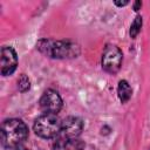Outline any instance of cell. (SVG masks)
Segmentation results:
<instances>
[{
	"instance_id": "1",
	"label": "cell",
	"mask_w": 150,
	"mask_h": 150,
	"mask_svg": "<svg viewBox=\"0 0 150 150\" xmlns=\"http://www.w3.org/2000/svg\"><path fill=\"white\" fill-rule=\"evenodd\" d=\"M36 49L50 59H74L80 55L79 45L69 40L41 39L36 43Z\"/></svg>"
},
{
	"instance_id": "2",
	"label": "cell",
	"mask_w": 150,
	"mask_h": 150,
	"mask_svg": "<svg viewBox=\"0 0 150 150\" xmlns=\"http://www.w3.org/2000/svg\"><path fill=\"white\" fill-rule=\"evenodd\" d=\"M28 137V128L22 120L9 118L1 125V144L5 149H15L20 146Z\"/></svg>"
},
{
	"instance_id": "3",
	"label": "cell",
	"mask_w": 150,
	"mask_h": 150,
	"mask_svg": "<svg viewBox=\"0 0 150 150\" xmlns=\"http://www.w3.org/2000/svg\"><path fill=\"white\" fill-rule=\"evenodd\" d=\"M61 123L62 121L57 117L56 114H42L35 120L33 129L39 137L50 139L60 136Z\"/></svg>"
},
{
	"instance_id": "4",
	"label": "cell",
	"mask_w": 150,
	"mask_h": 150,
	"mask_svg": "<svg viewBox=\"0 0 150 150\" xmlns=\"http://www.w3.org/2000/svg\"><path fill=\"white\" fill-rule=\"evenodd\" d=\"M122 59H123L122 50L117 46L107 45L103 50L102 60H101L103 70L109 74H116L121 69Z\"/></svg>"
},
{
	"instance_id": "5",
	"label": "cell",
	"mask_w": 150,
	"mask_h": 150,
	"mask_svg": "<svg viewBox=\"0 0 150 150\" xmlns=\"http://www.w3.org/2000/svg\"><path fill=\"white\" fill-rule=\"evenodd\" d=\"M40 108L45 114H57L62 109V98L60 94L54 89H47L40 101H39Z\"/></svg>"
},
{
	"instance_id": "6",
	"label": "cell",
	"mask_w": 150,
	"mask_h": 150,
	"mask_svg": "<svg viewBox=\"0 0 150 150\" xmlns=\"http://www.w3.org/2000/svg\"><path fill=\"white\" fill-rule=\"evenodd\" d=\"M83 121L76 116H68L61 123L60 136L62 138H77L83 130Z\"/></svg>"
},
{
	"instance_id": "7",
	"label": "cell",
	"mask_w": 150,
	"mask_h": 150,
	"mask_svg": "<svg viewBox=\"0 0 150 150\" xmlns=\"http://www.w3.org/2000/svg\"><path fill=\"white\" fill-rule=\"evenodd\" d=\"M18 66V55L13 47L4 46L1 48V75H12Z\"/></svg>"
},
{
	"instance_id": "8",
	"label": "cell",
	"mask_w": 150,
	"mask_h": 150,
	"mask_svg": "<svg viewBox=\"0 0 150 150\" xmlns=\"http://www.w3.org/2000/svg\"><path fill=\"white\" fill-rule=\"evenodd\" d=\"M84 143L79 138L60 137L53 145V150H83Z\"/></svg>"
},
{
	"instance_id": "9",
	"label": "cell",
	"mask_w": 150,
	"mask_h": 150,
	"mask_svg": "<svg viewBox=\"0 0 150 150\" xmlns=\"http://www.w3.org/2000/svg\"><path fill=\"white\" fill-rule=\"evenodd\" d=\"M117 94H118V98L122 103H127L130 97H131V94H132V89L130 87V84L128 83V81L125 80H121L118 82V86H117Z\"/></svg>"
},
{
	"instance_id": "10",
	"label": "cell",
	"mask_w": 150,
	"mask_h": 150,
	"mask_svg": "<svg viewBox=\"0 0 150 150\" xmlns=\"http://www.w3.org/2000/svg\"><path fill=\"white\" fill-rule=\"evenodd\" d=\"M141 28H142V16L137 15L134 19V21L131 22V25H130V32H129L130 33V38L135 39L138 35V33L141 32Z\"/></svg>"
},
{
	"instance_id": "11",
	"label": "cell",
	"mask_w": 150,
	"mask_h": 150,
	"mask_svg": "<svg viewBox=\"0 0 150 150\" xmlns=\"http://www.w3.org/2000/svg\"><path fill=\"white\" fill-rule=\"evenodd\" d=\"M30 88V80L28 79V76L26 74H21L18 79V89L21 93H26L28 91Z\"/></svg>"
},
{
	"instance_id": "12",
	"label": "cell",
	"mask_w": 150,
	"mask_h": 150,
	"mask_svg": "<svg viewBox=\"0 0 150 150\" xmlns=\"http://www.w3.org/2000/svg\"><path fill=\"white\" fill-rule=\"evenodd\" d=\"M141 7H142V2H141V1H136V2L134 4V11H136V12H137Z\"/></svg>"
},
{
	"instance_id": "13",
	"label": "cell",
	"mask_w": 150,
	"mask_h": 150,
	"mask_svg": "<svg viewBox=\"0 0 150 150\" xmlns=\"http://www.w3.org/2000/svg\"><path fill=\"white\" fill-rule=\"evenodd\" d=\"M128 4H129V1H122V2H121V1H115V5H116V6H120V7H121V6H125V5H128Z\"/></svg>"
},
{
	"instance_id": "14",
	"label": "cell",
	"mask_w": 150,
	"mask_h": 150,
	"mask_svg": "<svg viewBox=\"0 0 150 150\" xmlns=\"http://www.w3.org/2000/svg\"><path fill=\"white\" fill-rule=\"evenodd\" d=\"M13 150H29V149H27V148H25V146H22V145H20V146H18V148H15V149H13Z\"/></svg>"
}]
</instances>
